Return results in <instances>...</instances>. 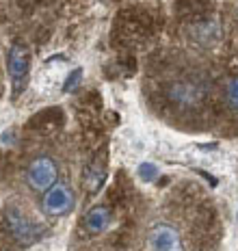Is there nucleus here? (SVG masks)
I'll list each match as a JSON object with an SVG mask.
<instances>
[{
  "label": "nucleus",
  "mask_w": 238,
  "mask_h": 251,
  "mask_svg": "<svg viewBox=\"0 0 238 251\" xmlns=\"http://www.w3.org/2000/svg\"><path fill=\"white\" fill-rule=\"evenodd\" d=\"M149 245L154 251H182L180 234L171 226H156L149 232Z\"/></svg>",
  "instance_id": "nucleus-5"
},
{
  "label": "nucleus",
  "mask_w": 238,
  "mask_h": 251,
  "mask_svg": "<svg viewBox=\"0 0 238 251\" xmlns=\"http://www.w3.org/2000/svg\"><path fill=\"white\" fill-rule=\"evenodd\" d=\"M169 100L178 106H197L204 102L206 93L201 85H193V82H171L167 89Z\"/></svg>",
  "instance_id": "nucleus-4"
},
{
  "label": "nucleus",
  "mask_w": 238,
  "mask_h": 251,
  "mask_svg": "<svg viewBox=\"0 0 238 251\" xmlns=\"http://www.w3.org/2000/svg\"><path fill=\"white\" fill-rule=\"evenodd\" d=\"M4 219H7V227H9V232H11V236L15 238V243L22 245V247L33 245L35 240H39L41 234H44V229L37 227L35 223H30L28 219L20 210H15V208H9Z\"/></svg>",
  "instance_id": "nucleus-1"
},
{
  "label": "nucleus",
  "mask_w": 238,
  "mask_h": 251,
  "mask_svg": "<svg viewBox=\"0 0 238 251\" xmlns=\"http://www.w3.org/2000/svg\"><path fill=\"white\" fill-rule=\"evenodd\" d=\"M225 98H227V106H230L232 111H236V106H238V85H236V78L227 80V85H225Z\"/></svg>",
  "instance_id": "nucleus-8"
},
{
  "label": "nucleus",
  "mask_w": 238,
  "mask_h": 251,
  "mask_svg": "<svg viewBox=\"0 0 238 251\" xmlns=\"http://www.w3.org/2000/svg\"><path fill=\"white\" fill-rule=\"evenodd\" d=\"M108 223H111V212H108L106 208H93V210L85 214V227L89 229L91 234L104 232L108 227Z\"/></svg>",
  "instance_id": "nucleus-7"
},
{
  "label": "nucleus",
  "mask_w": 238,
  "mask_h": 251,
  "mask_svg": "<svg viewBox=\"0 0 238 251\" xmlns=\"http://www.w3.org/2000/svg\"><path fill=\"white\" fill-rule=\"evenodd\" d=\"M28 50L22 44H13L9 50V74L15 80V91L20 89V82L28 74Z\"/></svg>",
  "instance_id": "nucleus-6"
},
{
  "label": "nucleus",
  "mask_w": 238,
  "mask_h": 251,
  "mask_svg": "<svg viewBox=\"0 0 238 251\" xmlns=\"http://www.w3.org/2000/svg\"><path fill=\"white\" fill-rule=\"evenodd\" d=\"M80 74H82V72H80V70H76V72H74V74H71L70 78H67V85H65V91H71V87H76V85H78V80H80Z\"/></svg>",
  "instance_id": "nucleus-10"
},
{
  "label": "nucleus",
  "mask_w": 238,
  "mask_h": 251,
  "mask_svg": "<svg viewBox=\"0 0 238 251\" xmlns=\"http://www.w3.org/2000/svg\"><path fill=\"white\" fill-rule=\"evenodd\" d=\"M28 186L33 191H48L56 184V163L48 156H39L28 167Z\"/></svg>",
  "instance_id": "nucleus-2"
},
{
  "label": "nucleus",
  "mask_w": 238,
  "mask_h": 251,
  "mask_svg": "<svg viewBox=\"0 0 238 251\" xmlns=\"http://www.w3.org/2000/svg\"><path fill=\"white\" fill-rule=\"evenodd\" d=\"M139 176H141L145 182H149V180H154V177L158 176V169L152 163H143L141 167H139Z\"/></svg>",
  "instance_id": "nucleus-9"
},
{
  "label": "nucleus",
  "mask_w": 238,
  "mask_h": 251,
  "mask_svg": "<svg viewBox=\"0 0 238 251\" xmlns=\"http://www.w3.org/2000/svg\"><path fill=\"white\" fill-rule=\"evenodd\" d=\"M74 203V195H71L70 186L65 184H54L52 188L46 191L44 203H41V210H44L48 217H61L71 208Z\"/></svg>",
  "instance_id": "nucleus-3"
}]
</instances>
